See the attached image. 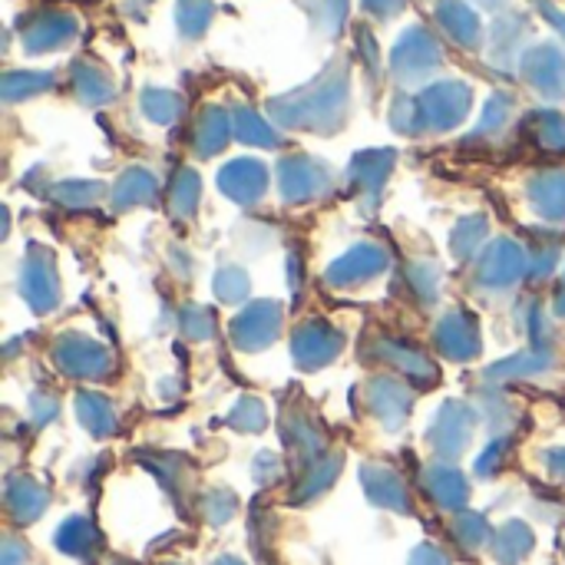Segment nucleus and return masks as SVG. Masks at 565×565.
I'll return each instance as SVG.
<instances>
[{"mask_svg":"<svg viewBox=\"0 0 565 565\" xmlns=\"http://www.w3.org/2000/svg\"><path fill=\"white\" fill-rule=\"evenodd\" d=\"M440 341H447L444 348H447L454 358H467V354L473 351V334H470V328H460V321H447V324L440 328Z\"/></svg>","mask_w":565,"mask_h":565,"instance_id":"2","label":"nucleus"},{"mask_svg":"<svg viewBox=\"0 0 565 565\" xmlns=\"http://www.w3.org/2000/svg\"><path fill=\"white\" fill-rule=\"evenodd\" d=\"M377 268H381V255L371 252V248H358V252L348 258V268H338L331 278H334V281H351L354 275L364 278V275H374Z\"/></svg>","mask_w":565,"mask_h":565,"instance_id":"1","label":"nucleus"}]
</instances>
